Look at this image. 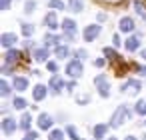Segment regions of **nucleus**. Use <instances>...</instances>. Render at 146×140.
Wrapping results in <instances>:
<instances>
[{"label":"nucleus","instance_id":"obj_38","mask_svg":"<svg viewBox=\"0 0 146 140\" xmlns=\"http://www.w3.org/2000/svg\"><path fill=\"white\" fill-rule=\"evenodd\" d=\"M112 40H114V42H112V44H114V46H118V44H120V38H118V36H114V38H112Z\"/></svg>","mask_w":146,"mask_h":140},{"label":"nucleus","instance_id":"obj_13","mask_svg":"<svg viewBox=\"0 0 146 140\" xmlns=\"http://www.w3.org/2000/svg\"><path fill=\"white\" fill-rule=\"evenodd\" d=\"M44 22H46V26H48L50 30H56V28H58V20H56V14H54V12H48L46 18H44Z\"/></svg>","mask_w":146,"mask_h":140},{"label":"nucleus","instance_id":"obj_26","mask_svg":"<svg viewBox=\"0 0 146 140\" xmlns=\"http://www.w3.org/2000/svg\"><path fill=\"white\" fill-rule=\"evenodd\" d=\"M22 34H24V36L34 34V26H32V24H22Z\"/></svg>","mask_w":146,"mask_h":140},{"label":"nucleus","instance_id":"obj_32","mask_svg":"<svg viewBox=\"0 0 146 140\" xmlns=\"http://www.w3.org/2000/svg\"><path fill=\"white\" fill-rule=\"evenodd\" d=\"M10 6V0H0V10H8Z\"/></svg>","mask_w":146,"mask_h":140},{"label":"nucleus","instance_id":"obj_24","mask_svg":"<svg viewBox=\"0 0 146 140\" xmlns=\"http://www.w3.org/2000/svg\"><path fill=\"white\" fill-rule=\"evenodd\" d=\"M48 6H50V8H58V10H64V2H62V0H50V2H48Z\"/></svg>","mask_w":146,"mask_h":140},{"label":"nucleus","instance_id":"obj_15","mask_svg":"<svg viewBox=\"0 0 146 140\" xmlns=\"http://www.w3.org/2000/svg\"><path fill=\"white\" fill-rule=\"evenodd\" d=\"M124 44H126V50H128V52H134V50L140 46V40H138L136 36H130V38H128Z\"/></svg>","mask_w":146,"mask_h":140},{"label":"nucleus","instance_id":"obj_41","mask_svg":"<svg viewBox=\"0 0 146 140\" xmlns=\"http://www.w3.org/2000/svg\"><path fill=\"white\" fill-rule=\"evenodd\" d=\"M126 140H136V138H134V136H128V138H126Z\"/></svg>","mask_w":146,"mask_h":140},{"label":"nucleus","instance_id":"obj_4","mask_svg":"<svg viewBox=\"0 0 146 140\" xmlns=\"http://www.w3.org/2000/svg\"><path fill=\"white\" fill-rule=\"evenodd\" d=\"M98 34H100V26H98V24H90V26L84 28V40H88V42L94 40Z\"/></svg>","mask_w":146,"mask_h":140},{"label":"nucleus","instance_id":"obj_37","mask_svg":"<svg viewBox=\"0 0 146 140\" xmlns=\"http://www.w3.org/2000/svg\"><path fill=\"white\" fill-rule=\"evenodd\" d=\"M94 64H96L98 68H102V66H104V60H102V58H98V60H94Z\"/></svg>","mask_w":146,"mask_h":140},{"label":"nucleus","instance_id":"obj_43","mask_svg":"<svg viewBox=\"0 0 146 140\" xmlns=\"http://www.w3.org/2000/svg\"><path fill=\"white\" fill-rule=\"evenodd\" d=\"M144 140H146V136H144Z\"/></svg>","mask_w":146,"mask_h":140},{"label":"nucleus","instance_id":"obj_10","mask_svg":"<svg viewBox=\"0 0 146 140\" xmlns=\"http://www.w3.org/2000/svg\"><path fill=\"white\" fill-rule=\"evenodd\" d=\"M120 30H122V32H132V30H134V20L128 18V16H124V18L120 20Z\"/></svg>","mask_w":146,"mask_h":140},{"label":"nucleus","instance_id":"obj_16","mask_svg":"<svg viewBox=\"0 0 146 140\" xmlns=\"http://www.w3.org/2000/svg\"><path fill=\"white\" fill-rule=\"evenodd\" d=\"M4 58H6V62H8V64H14V62H18V58H20V52L12 48V50H8V52H6V56H4Z\"/></svg>","mask_w":146,"mask_h":140},{"label":"nucleus","instance_id":"obj_21","mask_svg":"<svg viewBox=\"0 0 146 140\" xmlns=\"http://www.w3.org/2000/svg\"><path fill=\"white\" fill-rule=\"evenodd\" d=\"M30 114H22V118H20V128H24V130H28L30 128Z\"/></svg>","mask_w":146,"mask_h":140},{"label":"nucleus","instance_id":"obj_23","mask_svg":"<svg viewBox=\"0 0 146 140\" xmlns=\"http://www.w3.org/2000/svg\"><path fill=\"white\" fill-rule=\"evenodd\" d=\"M48 138H50V140H64V132H62V130H52Z\"/></svg>","mask_w":146,"mask_h":140},{"label":"nucleus","instance_id":"obj_40","mask_svg":"<svg viewBox=\"0 0 146 140\" xmlns=\"http://www.w3.org/2000/svg\"><path fill=\"white\" fill-rule=\"evenodd\" d=\"M142 58H146V48H144V50H142Z\"/></svg>","mask_w":146,"mask_h":140},{"label":"nucleus","instance_id":"obj_2","mask_svg":"<svg viewBox=\"0 0 146 140\" xmlns=\"http://www.w3.org/2000/svg\"><path fill=\"white\" fill-rule=\"evenodd\" d=\"M94 84H96V90H98V94L100 96H108L110 94V86H108V82H106V76L104 74H100V76H96L94 78Z\"/></svg>","mask_w":146,"mask_h":140},{"label":"nucleus","instance_id":"obj_35","mask_svg":"<svg viewBox=\"0 0 146 140\" xmlns=\"http://www.w3.org/2000/svg\"><path fill=\"white\" fill-rule=\"evenodd\" d=\"M76 58H80V60L86 58V50H78V52H76Z\"/></svg>","mask_w":146,"mask_h":140},{"label":"nucleus","instance_id":"obj_11","mask_svg":"<svg viewBox=\"0 0 146 140\" xmlns=\"http://www.w3.org/2000/svg\"><path fill=\"white\" fill-rule=\"evenodd\" d=\"M48 54H50L48 52V46L46 48H36L34 50V60L36 62H44V60H48Z\"/></svg>","mask_w":146,"mask_h":140},{"label":"nucleus","instance_id":"obj_42","mask_svg":"<svg viewBox=\"0 0 146 140\" xmlns=\"http://www.w3.org/2000/svg\"><path fill=\"white\" fill-rule=\"evenodd\" d=\"M108 140H116V138H108Z\"/></svg>","mask_w":146,"mask_h":140},{"label":"nucleus","instance_id":"obj_17","mask_svg":"<svg viewBox=\"0 0 146 140\" xmlns=\"http://www.w3.org/2000/svg\"><path fill=\"white\" fill-rule=\"evenodd\" d=\"M26 88H28V80H26V78H14V90L22 92V90H26Z\"/></svg>","mask_w":146,"mask_h":140},{"label":"nucleus","instance_id":"obj_12","mask_svg":"<svg viewBox=\"0 0 146 140\" xmlns=\"http://www.w3.org/2000/svg\"><path fill=\"white\" fill-rule=\"evenodd\" d=\"M46 92H48V88H46V86H42V84H38V86H34L32 96H34V100H36V102H40V100L46 96Z\"/></svg>","mask_w":146,"mask_h":140},{"label":"nucleus","instance_id":"obj_29","mask_svg":"<svg viewBox=\"0 0 146 140\" xmlns=\"http://www.w3.org/2000/svg\"><path fill=\"white\" fill-rule=\"evenodd\" d=\"M136 112H138V114H146V100H140V102L136 104Z\"/></svg>","mask_w":146,"mask_h":140},{"label":"nucleus","instance_id":"obj_39","mask_svg":"<svg viewBox=\"0 0 146 140\" xmlns=\"http://www.w3.org/2000/svg\"><path fill=\"white\" fill-rule=\"evenodd\" d=\"M138 72H140V74H144V76H146V66H140V68H138Z\"/></svg>","mask_w":146,"mask_h":140},{"label":"nucleus","instance_id":"obj_31","mask_svg":"<svg viewBox=\"0 0 146 140\" xmlns=\"http://www.w3.org/2000/svg\"><path fill=\"white\" fill-rule=\"evenodd\" d=\"M58 42V36H54V34H46V46L48 44H56Z\"/></svg>","mask_w":146,"mask_h":140},{"label":"nucleus","instance_id":"obj_34","mask_svg":"<svg viewBox=\"0 0 146 140\" xmlns=\"http://www.w3.org/2000/svg\"><path fill=\"white\" fill-rule=\"evenodd\" d=\"M10 70H12V64H8V62H6V64L2 66V74H10Z\"/></svg>","mask_w":146,"mask_h":140},{"label":"nucleus","instance_id":"obj_19","mask_svg":"<svg viewBox=\"0 0 146 140\" xmlns=\"http://www.w3.org/2000/svg\"><path fill=\"white\" fill-rule=\"evenodd\" d=\"M54 54H56V58H66L70 54V50H68V46H56Z\"/></svg>","mask_w":146,"mask_h":140},{"label":"nucleus","instance_id":"obj_14","mask_svg":"<svg viewBox=\"0 0 146 140\" xmlns=\"http://www.w3.org/2000/svg\"><path fill=\"white\" fill-rule=\"evenodd\" d=\"M62 28H64V32H66L68 36H72V34L76 32V24H74V20H70V18H64Z\"/></svg>","mask_w":146,"mask_h":140},{"label":"nucleus","instance_id":"obj_25","mask_svg":"<svg viewBox=\"0 0 146 140\" xmlns=\"http://www.w3.org/2000/svg\"><path fill=\"white\" fill-rule=\"evenodd\" d=\"M10 94V88H8V84L2 80V82H0V96H8Z\"/></svg>","mask_w":146,"mask_h":140},{"label":"nucleus","instance_id":"obj_8","mask_svg":"<svg viewBox=\"0 0 146 140\" xmlns=\"http://www.w3.org/2000/svg\"><path fill=\"white\" fill-rule=\"evenodd\" d=\"M50 126H52V116H50V114H40V116H38V128L48 130Z\"/></svg>","mask_w":146,"mask_h":140},{"label":"nucleus","instance_id":"obj_18","mask_svg":"<svg viewBox=\"0 0 146 140\" xmlns=\"http://www.w3.org/2000/svg\"><path fill=\"white\" fill-rule=\"evenodd\" d=\"M106 130H108V126H104V124H96V126H94V138H96V140H98V138H104Z\"/></svg>","mask_w":146,"mask_h":140},{"label":"nucleus","instance_id":"obj_30","mask_svg":"<svg viewBox=\"0 0 146 140\" xmlns=\"http://www.w3.org/2000/svg\"><path fill=\"white\" fill-rule=\"evenodd\" d=\"M34 8H36V2H32V0H30V2H26V6H24V12H26V14H32Z\"/></svg>","mask_w":146,"mask_h":140},{"label":"nucleus","instance_id":"obj_7","mask_svg":"<svg viewBox=\"0 0 146 140\" xmlns=\"http://www.w3.org/2000/svg\"><path fill=\"white\" fill-rule=\"evenodd\" d=\"M142 88V84L138 82V80H126L124 84H122V90L124 92H138Z\"/></svg>","mask_w":146,"mask_h":140},{"label":"nucleus","instance_id":"obj_33","mask_svg":"<svg viewBox=\"0 0 146 140\" xmlns=\"http://www.w3.org/2000/svg\"><path fill=\"white\" fill-rule=\"evenodd\" d=\"M36 138H38L36 132H26V136H24V140H36Z\"/></svg>","mask_w":146,"mask_h":140},{"label":"nucleus","instance_id":"obj_27","mask_svg":"<svg viewBox=\"0 0 146 140\" xmlns=\"http://www.w3.org/2000/svg\"><path fill=\"white\" fill-rule=\"evenodd\" d=\"M66 132H68V136H70L72 140H80V136L76 134V130H74V126H66Z\"/></svg>","mask_w":146,"mask_h":140},{"label":"nucleus","instance_id":"obj_28","mask_svg":"<svg viewBox=\"0 0 146 140\" xmlns=\"http://www.w3.org/2000/svg\"><path fill=\"white\" fill-rule=\"evenodd\" d=\"M134 8H136V12H138L140 16H144V18H146V8L142 6V2H134Z\"/></svg>","mask_w":146,"mask_h":140},{"label":"nucleus","instance_id":"obj_5","mask_svg":"<svg viewBox=\"0 0 146 140\" xmlns=\"http://www.w3.org/2000/svg\"><path fill=\"white\" fill-rule=\"evenodd\" d=\"M62 84H64V82H62V78H60L58 74H54V76L50 78V86H48V90H50L52 94H58V92H60V88H62Z\"/></svg>","mask_w":146,"mask_h":140},{"label":"nucleus","instance_id":"obj_9","mask_svg":"<svg viewBox=\"0 0 146 140\" xmlns=\"http://www.w3.org/2000/svg\"><path fill=\"white\" fill-rule=\"evenodd\" d=\"M2 130H4V134H12V132L16 130V120L4 118V120H2Z\"/></svg>","mask_w":146,"mask_h":140},{"label":"nucleus","instance_id":"obj_6","mask_svg":"<svg viewBox=\"0 0 146 140\" xmlns=\"http://www.w3.org/2000/svg\"><path fill=\"white\" fill-rule=\"evenodd\" d=\"M0 44H2L4 48H10V46H14V44H16V34H12V32H6V34H2V36H0Z\"/></svg>","mask_w":146,"mask_h":140},{"label":"nucleus","instance_id":"obj_22","mask_svg":"<svg viewBox=\"0 0 146 140\" xmlns=\"http://www.w3.org/2000/svg\"><path fill=\"white\" fill-rule=\"evenodd\" d=\"M12 106H14L16 110H24V108H26V100H24V98H14Z\"/></svg>","mask_w":146,"mask_h":140},{"label":"nucleus","instance_id":"obj_36","mask_svg":"<svg viewBox=\"0 0 146 140\" xmlns=\"http://www.w3.org/2000/svg\"><path fill=\"white\" fill-rule=\"evenodd\" d=\"M56 68H58L56 62H48V70H50V72H56Z\"/></svg>","mask_w":146,"mask_h":140},{"label":"nucleus","instance_id":"obj_3","mask_svg":"<svg viewBox=\"0 0 146 140\" xmlns=\"http://www.w3.org/2000/svg\"><path fill=\"white\" fill-rule=\"evenodd\" d=\"M66 74H68L70 78H78V76L82 74V62H80V60L68 62V64H66Z\"/></svg>","mask_w":146,"mask_h":140},{"label":"nucleus","instance_id":"obj_1","mask_svg":"<svg viewBox=\"0 0 146 140\" xmlns=\"http://www.w3.org/2000/svg\"><path fill=\"white\" fill-rule=\"evenodd\" d=\"M128 116V108L126 106H118L116 110H114V114H112V120H110V126H114V128H118L122 122H124V118Z\"/></svg>","mask_w":146,"mask_h":140},{"label":"nucleus","instance_id":"obj_20","mask_svg":"<svg viewBox=\"0 0 146 140\" xmlns=\"http://www.w3.org/2000/svg\"><path fill=\"white\" fill-rule=\"evenodd\" d=\"M68 6H70L72 12H80V10H82V0H70Z\"/></svg>","mask_w":146,"mask_h":140}]
</instances>
